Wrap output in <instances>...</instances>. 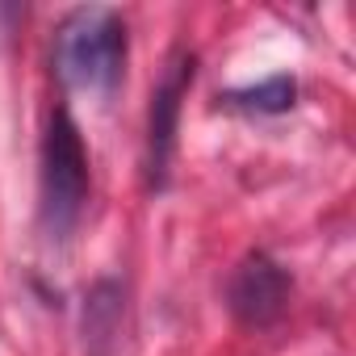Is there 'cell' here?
Instances as JSON below:
<instances>
[{"label": "cell", "mask_w": 356, "mask_h": 356, "mask_svg": "<svg viewBox=\"0 0 356 356\" xmlns=\"http://www.w3.org/2000/svg\"><path fill=\"white\" fill-rule=\"evenodd\" d=\"M293 101H298L293 76H273L264 84L227 92V105H239V109H252V113H285V109H293Z\"/></svg>", "instance_id": "8992f818"}, {"label": "cell", "mask_w": 356, "mask_h": 356, "mask_svg": "<svg viewBox=\"0 0 356 356\" xmlns=\"http://www.w3.org/2000/svg\"><path fill=\"white\" fill-rule=\"evenodd\" d=\"M55 67L67 88L109 92L126 72V22L113 9H76L55 38Z\"/></svg>", "instance_id": "6da1fadb"}, {"label": "cell", "mask_w": 356, "mask_h": 356, "mask_svg": "<svg viewBox=\"0 0 356 356\" xmlns=\"http://www.w3.org/2000/svg\"><path fill=\"white\" fill-rule=\"evenodd\" d=\"M197 59L189 51H176L151 92V126H147V176L151 189L168 185V168H172V151H176V122H181V101L189 92Z\"/></svg>", "instance_id": "3957f363"}, {"label": "cell", "mask_w": 356, "mask_h": 356, "mask_svg": "<svg viewBox=\"0 0 356 356\" xmlns=\"http://www.w3.org/2000/svg\"><path fill=\"white\" fill-rule=\"evenodd\" d=\"M227 302H231V314L243 323V327H268L281 318L285 302H289V273L264 256V252H252L239 260V268L231 273V285H227Z\"/></svg>", "instance_id": "277c9868"}, {"label": "cell", "mask_w": 356, "mask_h": 356, "mask_svg": "<svg viewBox=\"0 0 356 356\" xmlns=\"http://www.w3.org/2000/svg\"><path fill=\"white\" fill-rule=\"evenodd\" d=\"M118 323H122V289L113 281H105L92 289L88 310H84V335L92 343V352H101V343L118 335Z\"/></svg>", "instance_id": "5b68a950"}, {"label": "cell", "mask_w": 356, "mask_h": 356, "mask_svg": "<svg viewBox=\"0 0 356 356\" xmlns=\"http://www.w3.org/2000/svg\"><path fill=\"white\" fill-rule=\"evenodd\" d=\"M88 197V155L80 126L67 109L51 113L47 138H42V231L51 243H63L84 210Z\"/></svg>", "instance_id": "7a4b0ae2"}]
</instances>
